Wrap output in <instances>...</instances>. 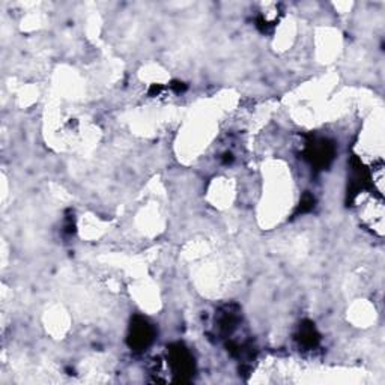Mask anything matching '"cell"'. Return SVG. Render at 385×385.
Listing matches in <instances>:
<instances>
[{
	"mask_svg": "<svg viewBox=\"0 0 385 385\" xmlns=\"http://www.w3.org/2000/svg\"><path fill=\"white\" fill-rule=\"evenodd\" d=\"M305 156L316 168H327L331 160L335 158V146L325 142V140H320V142L309 145Z\"/></svg>",
	"mask_w": 385,
	"mask_h": 385,
	"instance_id": "cell-3",
	"label": "cell"
},
{
	"mask_svg": "<svg viewBox=\"0 0 385 385\" xmlns=\"http://www.w3.org/2000/svg\"><path fill=\"white\" fill-rule=\"evenodd\" d=\"M169 364L176 381H188L195 372V358L181 343L172 345L169 348Z\"/></svg>",
	"mask_w": 385,
	"mask_h": 385,
	"instance_id": "cell-1",
	"label": "cell"
},
{
	"mask_svg": "<svg viewBox=\"0 0 385 385\" xmlns=\"http://www.w3.org/2000/svg\"><path fill=\"white\" fill-rule=\"evenodd\" d=\"M319 335L316 328L313 327L312 322H304L300 327V332H298V342L305 349H313L316 348V345L319 343Z\"/></svg>",
	"mask_w": 385,
	"mask_h": 385,
	"instance_id": "cell-4",
	"label": "cell"
},
{
	"mask_svg": "<svg viewBox=\"0 0 385 385\" xmlns=\"http://www.w3.org/2000/svg\"><path fill=\"white\" fill-rule=\"evenodd\" d=\"M156 330L148 322L145 318L136 316L130 327V335H128V345L134 351H143L152 343Z\"/></svg>",
	"mask_w": 385,
	"mask_h": 385,
	"instance_id": "cell-2",
	"label": "cell"
}]
</instances>
